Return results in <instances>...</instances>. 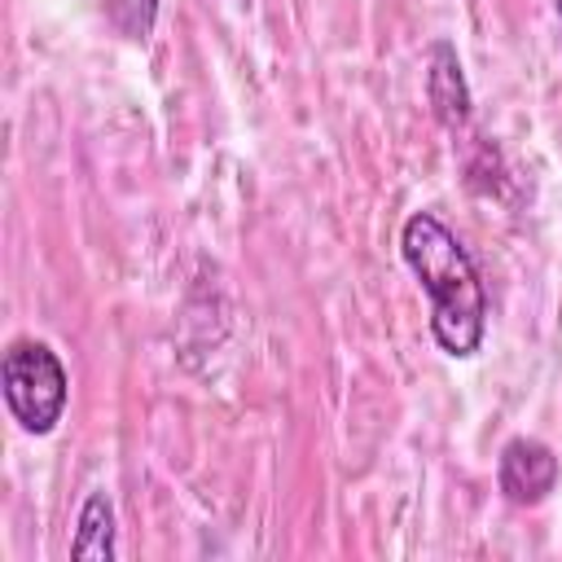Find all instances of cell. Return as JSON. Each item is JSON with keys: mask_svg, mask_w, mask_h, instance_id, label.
<instances>
[{"mask_svg": "<svg viewBox=\"0 0 562 562\" xmlns=\"http://www.w3.org/2000/svg\"><path fill=\"white\" fill-rule=\"evenodd\" d=\"M0 391H4L13 422L26 435H53L70 400V378H66L61 356L48 342L13 338L0 360Z\"/></svg>", "mask_w": 562, "mask_h": 562, "instance_id": "obj_2", "label": "cell"}, {"mask_svg": "<svg viewBox=\"0 0 562 562\" xmlns=\"http://www.w3.org/2000/svg\"><path fill=\"white\" fill-rule=\"evenodd\" d=\"M558 474H562V465H558L553 448L540 443V439L518 435V439H509L501 448L496 483H501V492H505L509 505H540L558 487Z\"/></svg>", "mask_w": 562, "mask_h": 562, "instance_id": "obj_3", "label": "cell"}, {"mask_svg": "<svg viewBox=\"0 0 562 562\" xmlns=\"http://www.w3.org/2000/svg\"><path fill=\"white\" fill-rule=\"evenodd\" d=\"M400 255L430 299V338L443 356L470 360L487 334V285L470 250L435 211H413L400 228Z\"/></svg>", "mask_w": 562, "mask_h": 562, "instance_id": "obj_1", "label": "cell"}, {"mask_svg": "<svg viewBox=\"0 0 562 562\" xmlns=\"http://www.w3.org/2000/svg\"><path fill=\"white\" fill-rule=\"evenodd\" d=\"M105 13L114 22L119 35L127 40H145L154 31V18H158V0H105Z\"/></svg>", "mask_w": 562, "mask_h": 562, "instance_id": "obj_6", "label": "cell"}, {"mask_svg": "<svg viewBox=\"0 0 562 562\" xmlns=\"http://www.w3.org/2000/svg\"><path fill=\"white\" fill-rule=\"evenodd\" d=\"M426 97L435 105V119L443 127H465L470 119V88H465V75H461V57L448 40H435L430 44V66H426Z\"/></svg>", "mask_w": 562, "mask_h": 562, "instance_id": "obj_4", "label": "cell"}, {"mask_svg": "<svg viewBox=\"0 0 562 562\" xmlns=\"http://www.w3.org/2000/svg\"><path fill=\"white\" fill-rule=\"evenodd\" d=\"M553 9H558V26H562V0H553Z\"/></svg>", "mask_w": 562, "mask_h": 562, "instance_id": "obj_7", "label": "cell"}, {"mask_svg": "<svg viewBox=\"0 0 562 562\" xmlns=\"http://www.w3.org/2000/svg\"><path fill=\"white\" fill-rule=\"evenodd\" d=\"M70 558L79 562H110L114 558V505L105 492H92L79 509L75 522V540H70Z\"/></svg>", "mask_w": 562, "mask_h": 562, "instance_id": "obj_5", "label": "cell"}]
</instances>
